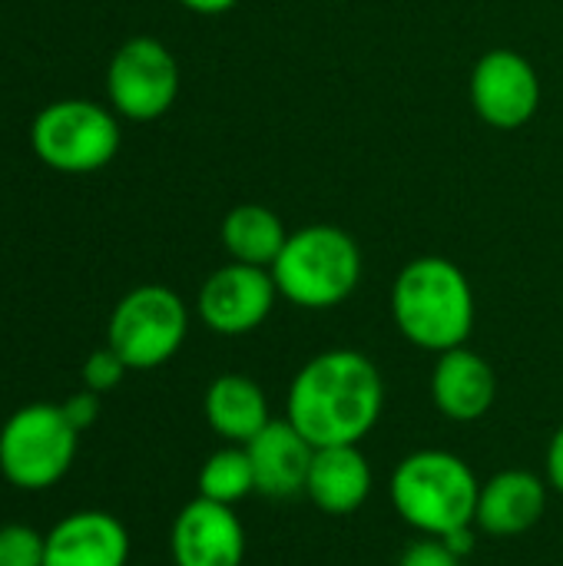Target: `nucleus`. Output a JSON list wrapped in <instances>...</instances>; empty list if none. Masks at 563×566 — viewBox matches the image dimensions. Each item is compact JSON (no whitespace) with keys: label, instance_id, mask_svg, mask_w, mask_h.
I'll use <instances>...</instances> for the list:
<instances>
[{"label":"nucleus","instance_id":"a878e982","mask_svg":"<svg viewBox=\"0 0 563 566\" xmlns=\"http://www.w3.org/2000/svg\"><path fill=\"white\" fill-rule=\"evenodd\" d=\"M186 10H192V13H202V17H216V13H226V10H232L239 0H179Z\"/></svg>","mask_w":563,"mask_h":566},{"label":"nucleus","instance_id":"b1692460","mask_svg":"<svg viewBox=\"0 0 563 566\" xmlns=\"http://www.w3.org/2000/svg\"><path fill=\"white\" fill-rule=\"evenodd\" d=\"M548 478H551L554 491L563 494V428L551 438V448H548Z\"/></svg>","mask_w":563,"mask_h":566},{"label":"nucleus","instance_id":"aec40b11","mask_svg":"<svg viewBox=\"0 0 563 566\" xmlns=\"http://www.w3.org/2000/svg\"><path fill=\"white\" fill-rule=\"evenodd\" d=\"M46 537L27 524L0 527V566H43Z\"/></svg>","mask_w":563,"mask_h":566},{"label":"nucleus","instance_id":"f3484780","mask_svg":"<svg viewBox=\"0 0 563 566\" xmlns=\"http://www.w3.org/2000/svg\"><path fill=\"white\" fill-rule=\"evenodd\" d=\"M206 421L232 444H249L272 418L262 388L246 375H222L209 385L202 401Z\"/></svg>","mask_w":563,"mask_h":566},{"label":"nucleus","instance_id":"2eb2a0df","mask_svg":"<svg viewBox=\"0 0 563 566\" xmlns=\"http://www.w3.org/2000/svg\"><path fill=\"white\" fill-rule=\"evenodd\" d=\"M305 494L325 514H335V517L355 514L372 494L368 458L358 451V444L315 448L309 481H305Z\"/></svg>","mask_w":563,"mask_h":566},{"label":"nucleus","instance_id":"9d476101","mask_svg":"<svg viewBox=\"0 0 563 566\" xmlns=\"http://www.w3.org/2000/svg\"><path fill=\"white\" fill-rule=\"evenodd\" d=\"M279 298L275 279L259 265H222L199 289V318L216 335H249L256 332Z\"/></svg>","mask_w":563,"mask_h":566},{"label":"nucleus","instance_id":"9b49d317","mask_svg":"<svg viewBox=\"0 0 563 566\" xmlns=\"http://www.w3.org/2000/svg\"><path fill=\"white\" fill-rule=\"evenodd\" d=\"M246 531L232 507L196 497L173 524L176 566H242Z\"/></svg>","mask_w":563,"mask_h":566},{"label":"nucleus","instance_id":"f03ea898","mask_svg":"<svg viewBox=\"0 0 563 566\" xmlns=\"http://www.w3.org/2000/svg\"><path fill=\"white\" fill-rule=\"evenodd\" d=\"M392 318L425 352L461 348L475 332V289L451 259L421 255L392 285Z\"/></svg>","mask_w":563,"mask_h":566},{"label":"nucleus","instance_id":"1a4fd4ad","mask_svg":"<svg viewBox=\"0 0 563 566\" xmlns=\"http://www.w3.org/2000/svg\"><path fill=\"white\" fill-rule=\"evenodd\" d=\"M471 106L494 129H521L541 106V80L528 56L491 50L471 70Z\"/></svg>","mask_w":563,"mask_h":566},{"label":"nucleus","instance_id":"ddd939ff","mask_svg":"<svg viewBox=\"0 0 563 566\" xmlns=\"http://www.w3.org/2000/svg\"><path fill=\"white\" fill-rule=\"evenodd\" d=\"M129 534L106 511H76L46 534L43 566H126Z\"/></svg>","mask_w":563,"mask_h":566},{"label":"nucleus","instance_id":"f257e3e1","mask_svg":"<svg viewBox=\"0 0 563 566\" xmlns=\"http://www.w3.org/2000/svg\"><path fill=\"white\" fill-rule=\"evenodd\" d=\"M385 385L372 358L335 348L302 365L289 388V421L312 448L358 444L382 418Z\"/></svg>","mask_w":563,"mask_h":566},{"label":"nucleus","instance_id":"6ab92c4d","mask_svg":"<svg viewBox=\"0 0 563 566\" xmlns=\"http://www.w3.org/2000/svg\"><path fill=\"white\" fill-rule=\"evenodd\" d=\"M256 491V474L246 448H222L206 458L199 471V497L216 501V504H239Z\"/></svg>","mask_w":563,"mask_h":566},{"label":"nucleus","instance_id":"7ed1b4c3","mask_svg":"<svg viewBox=\"0 0 563 566\" xmlns=\"http://www.w3.org/2000/svg\"><path fill=\"white\" fill-rule=\"evenodd\" d=\"M392 504L415 531L445 537L471 527L478 517L481 484L475 471L448 451H418L392 474Z\"/></svg>","mask_w":563,"mask_h":566},{"label":"nucleus","instance_id":"dca6fc26","mask_svg":"<svg viewBox=\"0 0 563 566\" xmlns=\"http://www.w3.org/2000/svg\"><path fill=\"white\" fill-rule=\"evenodd\" d=\"M544 507L548 491L541 478L531 471H501L481 488L475 524L494 537H518L544 517Z\"/></svg>","mask_w":563,"mask_h":566},{"label":"nucleus","instance_id":"423d86ee","mask_svg":"<svg viewBox=\"0 0 563 566\" xmlns=\"http://www.w3.org/2000/svg\"><path fill=\"white\" fill-rule=\"evenodd\" d=\"M189 315L183 298L166 285H139L119 298L110 315V348L126 368L149 371L166 365L186 342Z\"/></svg>","mask_w":563,"mask_h":566},{"label":"nucleus","instance_id":"0eeeda50","mask_svg":"<svg viewBox=\"0 0 563 566\" xmlns=\"http://www.w3.org/2000/svg\"><path fill=\"white\" fill-rule=\"evenodd\" d=\"M30 143L60 172H93L116 156L119 126L113 113L90 99H60L33 119Z\"/></svg>","mask_w":563,"mask_h":566},{"label":"nucleus","instance_id":"a211bd4d","mask_svg":"<svg viewBox=\"0 0 563 566\" xmlns=\"http://www.w3.org/2000/svg\"><path fill=\"white\" fill-rule=\"evenodd\" d=\"M285 242H289V232L269 206L242 202L229 209L222 219V245L232 255V262L272 269Z\"/></svg>","mask_w":563,"mask_h":566},{"label":"nucleus","instance_id":"39448f33","mask_svg":"<svg viewBox=\"0 0 563 566\" xmlns=\"http://www.w3.org/2000/svg\"><path fill=\"white\" fill-rule=\"evenodd\" d=\"M76 438L60 405H27L0 428V471L20 491H46L73 468Z\"/></svg>","mask_w":563,"mask_h":566},{"label":"nucleus","instance_id":"20e7f679","mask_svg":"<svg viewBox=\"0 0 563 566\" xmlns=\"http://www.w3.org/2000/svg\"><path fill=\"white\" fill-rule=\"evenodd\" d=\"M269 272L285 302L299 308H335L358 289L362 249L338 226H305L289 232Z\"/></svg>","mask_w":563,"mask_h":566},{"label":"nucleus","instance_id":"412c9836","mask_svg":"<svg viewBox=\"0 0 563 566\" xmlns=\"http://www.w3.org/2000/svg\"><path fill=\"white\" fill-rule=\"evenodd\" d=\"M129 368H126V361L106 345V348H100V352H93L86 361H83V388H90V391H96V395H103V391H113L119 381H123V375H126Z\"/></svg>","mask_w":563,"mask_h":566},{"label":"nucleus","instance_id":"6e6552de","mask_svg":"<svg viewBox=\"0 0 563 566\" xmlns=\"http://www.w3.org/2000/svg\"><path fill=\"white\" fill-rule=\"evenodd\" d=\"M106 90L123 116L136 123L156 119L176 103L179 93L176 56L153 36H133L113 53Z\"/></svg>","mask_w":563,"mask_h":566},{"label":"nucleus","instance_id":"4468645a","mask_svg":"<svg viewBox=\"0 0 563 566\" xmlns=\"http://www.w3.org/2000/svg\"><path fill=\"white\" fill-rule=\"evenodd\" d=\"M498 395V378L491 365L471 348H451L438 355L431 371V398L438 411L451 421H478L491 411Z\"/></svg>","mask_w":563,"mask_h":566},{"label":"nucleus","instance_id":"393cba45","mask_svg":"<svg viewBox=\"0 0 563 566\" xmlns=\"http://www.w3.org/2000/svg\"><path fill=\"white\" fill-rule=\"evenodd\" d=\"M441 541L448 544V551H451V554H458V557L465 560V557L475 551V524H471V527H458V531L445 534Z\"/></svg>","mask_w":563,"mask_h":566},{"label":"nucleus","instance_id":"f8f14e48","mask_svg":"<svg viewBox=\"0 0 563 566\" xmlns=\"http://www.w3.org/2000/svg\"><path fill=\"white\" fill-rule=\"evenodd\" d=\"M242 448H246V454L252 461L259 494L275 497V501L305 494V481H309L315 448L309 444V438H302V431L289 418L285 421H269Z\"/></svg>","mask_w":563,"mask_h":566},{"label":"nucleus","instance_id":"5701e85b","mask_svg":"<svg viewBox=\"0 0 563 566\" xmlns=\"http://www.w3.org/2000/svg\"><path fill=\"white\" fill-rule=\"evenodd\" d=\"M60 408H63L66 421H70L76 431H86V428H93L96 418H100V395L90 391V388H83V391L70 395Z\"/></svg>","mask_w":563,"mask_h":566},{"label":"nucleus","instance_id":"4be33fe9","mask_svg":"<svg viewBox=\"0 0 563 566\" xmlns=\"http://www.w3.org/2000/svg\"><path fill=\"white\" fill-rule=\"evenodd\" d=\"M398 566H461V557L451 554L441 537H425L402 554Z\"/></svg>","mask_w":563,"mask_h":566}]
</instances>
